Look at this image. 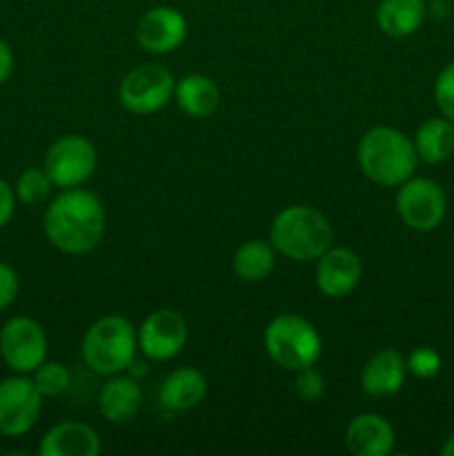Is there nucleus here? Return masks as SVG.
I'll return each instance as SVG.
<instances>
[{"mask_svg": "<svg viewBox=\"0 0 454 456\" xmlns=\"http://www.w3.org/2000/svg\"><path fill=\"white\" fill-rule=\"evenodd\" d=\"M142 405L141 383L129 374H111L98 395V410L114 426L132 421Z\"/></svg>", "mask_w": 454, "mask_h": 456, "instance_id": "obj_16", "label": "nucleus"}, {"mask_svg": "<svg viewBox=\"0 0 454 456\" xmlns=\"http://www.w3.org/2000/svg\"><path fill=\"white\" fill-rule=\"evenodd\" d=\"M47 334L31 316H13L0 328V359L13 374H31L47 361Z\"/></svg>", "mask_w": 454, "mask_h": 456, "instance_id": "obj_8", "label": "nucleus"}, {"mask_svg": "<svg viewBox=\"0 0 454 456\" xmlns=\"http://www.w3.org/2000/svg\"><path fill=\"white\" fill-rule=\"evenodd\" d=\"M412 142L418 160L427 165L445 163L454 154V123L445 116L423 120Z\"/></svg>", "mask_w": 454, "mask_h": 456, "instance_id": "obj_21", "label": "nucleus"}, {"mask_svg": "<svg viewBox=\"0 0 454 456\" xmlns=\"http://www.w3.org/2000/svg\"><path fill=\"white\" fill-rule=\"evenodd\" d=\"M294 374H296V379H294V387H296V395L301 396L303 401L314 403V401H319L320 396L325 395V379L314 365L298 370V372Z\"/></svg>", "mask_w": 454, "mask_h": 456, "instance_id": "obj_27", "label": "nucleus"}, {"mask_svg": "<svg viewBox=\"0 0 454 456\" xmlns=\"http://www.w3.org/2000/svg\"><path fill=\"white\" fill-rule=\"evenodd\" d=\"M13 52L9 47V43L4 38H0V85H4L9 80L13 71Z\"/></svg>", "mask_w": 454, "mask_h": 456, "instance_id": "obj_30", "label": "nucleus"}, {"mask_svg": "<svg viewBox=\"0 0 454 456\" xmlns=\"http://www.w3.org/2000/svg\"><path fill=\"white\" fill-rule=\"evenodd\" d=\"M448 200L439 183L412 176L396 191V214L414 232H432L443 223Z\"/></svg>", "mask_w": 454, "mask_h": 456, "instance_id": "obj_9", "label": "nucleus"}, {"mask_svg": "<svg viewBox=\"0 0 454 456\" xmlns=\"http://www.w3.org/2000/svg\"><path fill=\"white\" fill-rule=\"evenodd\" d=\"M405 365L417 379H434L441 372V356L434 347H417L408 354Z\"/></svg>", "mask_w": 454, "mask_h": 456, "instance_id": "obj_25", "label": "nucleus"}, {"mask_svg": "<svg viewBox=\"0 0 454 456\" xmlns=\"http://www.w3.org/2000/svg\"><path fill=\"white\" fill-rule=\"evenodd\" d=\"M174 101H176L178 110L190 118H207L218 110L221 89L209 76L187 74L181 80H176Z\"/></svg>", "mask_w": 454, "mask_h": 456, "instance_id": "obj_19", "label": "nucleus"}, {"mask_svg": "<svg viewBox=\"0 0 454 456\" xmlns=\"http://www.w3.org/2000/svg\"><path fill=\"white\" fill-rule=\"evenodd\" d=\"M356 160L368 181L399 187L414 176L418 165L412 138L394 127H372L361 136Z\"/></svg>", "mask_w": 454, "mask_h": 456, "instance_id": "obj_2", "label": "nucleus"}, {"mask_svg": "<svg viewBox=\"0 0 454 456\" xmlns=\"http://www.w3.org/2000/svg\"><path fill=\"white\" fill-rule=\"evenodd\" d=\"M426 13V0H381L377 7V25L392 38H408L421 29Z\"/></svg>", "mask_w": 454, "mask_h": 456, "instance_id": "obj_20", "label": "nucleus"}, {"mask_svg": "<svg viewBox=\"0 0 454 456\" xmlns=\"http://www.w3.org/2000/svg\"><path fill=\"white\" fill-rule=\"evenodd\" d=\"M138 334V350L151 361H169L181 354L187 343V323L181 312L154 310L145 316Z\"/></svg>", "mask_w": 454, "mask_h": 456, "instance_id": "obj_11", "label": "nucleus"}, {"mask_svg": "<svg viewBox=\"0 0 454 456\" xmlns=\"http://www.w3.org/2000/svg\"><path fill=\"white\" fill-rule=\"evenodd\" d=\"M29 377L43 396H58L69 386V370L58 361H43Z\"/></svg>", "mask_w": 454, "mask_h": 456, "instance_id": "obj_24", "label": "nucleus"}, {"mask_svg": "<svg viewBox=\"0 0 454 456\" xmlns=\"http://www.w3.org/2000/svg\"><path fill=\"white\" fill-rule=\"evenodd\" d=\"M207 396V379L196 368H178L163 381L158 392L160 405L169 412L194 410Z\"/></svg>", "mask_w": 454, "mask_h": 456, "instance_id": "obj_18", "label": "nucleus"}, {"mask_svg": "<svg viewBox=\"0 0 454 456\" xmlns=\"http://www.w3.org/2000/svg\"><path fill=\"white\" fill-rule=\"evenodd\" d=\"M276 265V249L270 240L252 239L239 245L231 258L234 274L245 283H261L272 274Z\"/></svg>", "mask_w": 454, "mask_h": 456, "instance_id": "obj_22", "label": "nucleus"}, {"mask_svg": "<svg viewBox=\"0 0 454 456\" xmlns=\"http://www.w3.org/2000/svg\"><path fill=\"white\" fill-rule=\"evenodd\" d=\"M263 346L267 356L288 372L316 365L323 350L319 330L298 314H280L272 319L263 334Z\"/></svg>", "mask_w": 454, "mask_h": 456, "instance_id": "obj_5", "label": "nucleus"}, {"mask_svg": "<svg viewBox=\"0 0 454 456\" xmlns=\"http://www.w3.org/2000/svg\"><path fill=\"white\" fill-rule=\"evenodd\" d=\"M434 101L441 116L454 123V62L445 65L434 80Z\"/></svg>", "mask_w": 454, "mask_h": 456, "instance_id": "obj_26", "label": "nucleus"}, {"mask_svg": "<svg viewBox=\"0 0 454 456\" xmlns=\"http://www.w3.org/2000/svg\"><path fill=\"white\" fill-rule=\"evenodd\" d=\"M16 200V190L4 178H0V227H4L13 218Z\"/></svg>", "mask_w": 454, "mask_h": 456, "instance_id": "obj_29", "label": "nucleus"}, {"mask_svg": "<svg viewBox=\"0 0 454 456\" xmlns=\"http://www.w3.org/2000/svg\"><path fill=\"white\" fill-rule=\"evenodd\" d=\"M18 289H20V281H18L16 270L0 261V312L7 310L16 301Z\"/></svg>", "mask_w": 454, "mask_h": 456, "instance_id": "obj_28", "label": "nucleus"}, {"mask_svg": "<svg viewBox=\"0 0 454 456\" xmlns=\"http://www.w3.org/2000/svg\"><path fill=\"white\" fill-rule=\"evenodd\" d=\"M43 230L58 252L71 256L89 254L105 239V208L93 191L83 187L61 190L45 212Z\"/></svg>", "mask_w": 454, "mask_h": 456, "instance_id": "obj_1", "label": "nucleus"}, {"mask_svg": "<svg viewBox=\"0 0 454 456\" xmlns=\"http://www.w3.org/2000/svg\"><path fill=\"white\" fill-rule=\"evenodd\" d=\"M16 199L25 205H38L49 199L53 190L52 178L47 176L45 167H29L18 176L16 181Z\"/></svg>", "mask_w": 454, "mask_h": 456, "instance_id": "obj_23", "label": "nucleus"}, {"mask_svg": "<svg viewBox=\"0 0 454 456\" xmlns=\"http://www.w3.org/2000/svg\"><path fill=\"white\" fill-rule=\"evenodd\" d=\"M187 20L176 7L158 4L147 9L136 25V43L154 56L172 53L185 43Z\"/></svg>", "mask_w": 454, "mask_h": 456, "instance_id": "obj_12", "label": "nucleus"}, {"mask_svg": "<svg viewBox=\"0 0 454 456\" xmlns=\"http://www.w3.org/2000/svg\"><path fill=\"white\" fill-rule=\"evenodd\" d=\"M98 165L96 147L80 134H67L53 141L45 154L43 167L58 190L83 187Z\"/></svg>", "mask_w": 454, "mask_h": 456, "instance_id": "obj_6", "label": "nucleus"}, {"mask_svg": "<svg viewBox=\"0 0 454 456\" xmlns=\"http://www.w3.org/2000/svg\"><path fill=\"white\" fill-rule=\"evenodd\" d=\"M394 444V428L377 412L356 414L345 428V448L354 456H390Z\"/></svg>", "mask_w": 454, "mask_h": 456, "instance_id": "obj_14", "label": "nucleus"}, {"mask_svg": "<svg viewBox=\"0 0 454 456\" xmlns=\"http://www.w3.org/2000/svg\"><path fill=\"white\" fill-rule=\"evenodd\" d=\"M43 399L29 374H13L0 381V436L16 439L36 426Z\"/></svg>", "mask_w": 454, "mask_h": 456, "instance_id": "obj_10", "label": "nucleus"}, {"mask_svg": "<svg viewBox=\"0 0 454 456\" xmlns=\"http://www.w3.org/2000/svg\"><path fill=\"white\" fill-rule=\"evenodd\" d=\"M40 456H98L101 439L96 430L78 421H62L49 428L38 445Z\"/></svg>", "mask_w": 454, "mask_h": 456, "instance_id": "obj_17", "label": "nucleus"}, {"mask_svg": "<svg viewBox=\"0 0 454 456\" xmlns=\"http://www.w3.org/2000/svg\"><path fill=\"white\" fill-rule=\"evenodd\" d=\"M405 374H408L405 356L394 347H385V350H378L377 354L369 356L368 363L363 365L361 390L372 399L392 396L403 387Z\"/></svg>", "mask_w": 454, "mask_h": 456, "instance_id": "obj_15", "label": "nucleus"}, {"mask_svg": "<svg viewBox=\"0 0 454 456\" xmlns=\"http://www.w3.org/2000/svg\"><path fill=\"white\" fill-rule=\"evenodd\" d=\"M363 276L361 258L347 248H329L316 258V288L328 298H343L356 289Z\"/></svg>", "mask_w": 454, "mask_h": 456, "instance_id": "obj_13", "label": "nucleus"}, {"mask_svg": "<svg viewBox=\"0 0 454 456\" xmlns=\"http://www.w3.org/2000/svg\"><path fill=\"white\" fill-rule=\"evenodd\" d=\"M138 334L132 321L120 314H107L93 321L85 332L80 352L89 370L101 377H111L129 370L136 359Z\"/></svg>", "mask_w": 454, "mask_h": 456, "instance_id": "obj_4", "label": "nucleus"}, {"mask_svg": "<svg viewBox=\"0 0 454 456\" xmlns=\"http://www.w3.org/2000/svg\"><path fill=\"white\" fill-rule=\"evenodd\" d=\"M174 80L172 71L163 65H138L129 71L118 87L120 105L127 111L138 116H150L163 110L169 101H174Z\"/></svg>", "mask_w": 454, "mask_h": 456, "instance_id": "obj_7", "label": "nucleus"}, {"mask_svg": "<svg viewBox=\"0 0 454 456\" xmlns=\"http://www.w3.org/2000/svg\"><path fill=\"white\" fill-rule=\"evenodd\" d=\"M270 243L289 261L310 263L332 248L334 230L328 216L312 205H289L272 221Z\"/></svg>", "mask_w": 454, "mask_h": 456, "instance_id": "obj_3", "label": "nucleus"}, {"mask_svg": "<svg viewBox=\"0 0 454 456\" xmlns=\"http://www.w3.org/2000/svg\"><path fill=\"white\" fill-rule=\"evenodd\" d=\"M441 454H443V456H454V435H450L448 439H445L443 448H441Z\"/></svg>", "mask_w": 454, "mask_h": 456, "instance_id": "obj_31", "label": "nucleus"}]
</instances>
